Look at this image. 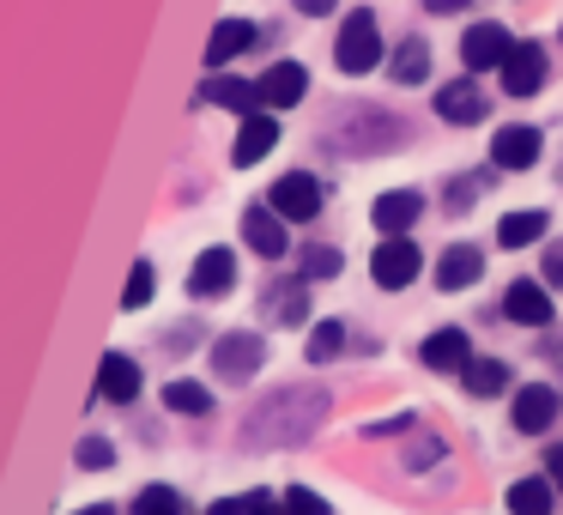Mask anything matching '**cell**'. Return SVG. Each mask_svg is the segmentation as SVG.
<instances>
[{"label":"cell","instance_id":"cell-4","mask_svg":"<svg viewBox=\"0 0 563 515\" xmlns=\"http://www.w3.org/2000/svg\"><path fill=\"white\" fill-rule=\"evenodd\" d=\"M321 200H328V188H321L309 171H291V176H279V183L267 188V207L279 212L285 224H309L321 212Z\"/></svg>","mask_w":563,"mask_h":515},{"label":"cell","instance_id":"cell-15","mask_svg":"<svg viewBox=\"0 0 563 515\" xmlns=\"http://www.w3.org/2000/svg\"><path fill=\"white\" fill-rule=\"evenodd\" d=\"M243 243L255 249V255L279 261L285 249H291V237H285V219H279L273 207H249V212H243Z\"/></svg>","mask_w":563,"mask_h":515},{"label":"cell","instance_id":"cell-1","mask_svg":"<svg viewBox=\"0 0 563 515\" xmlns=\"http://www.w3.org/2000/svg\"><path fill=\"white\" fill-rule=\"evenodd\" d=\"M328 418V394L321 388H273L255 413L243 418V442L249 449H291L309 442Z\"/></svg>","mask_w":563,"mask_h":515},{"label":"cell","instance_id":"cell-20","mask_svg":"<svg viewBox=\"0 0 563 515\" xmlns=\"http://www.w3.org/2000/svg\"><path fill=\"white\" fill-rule=\"evenodd\" d=\"M200 103H219V110H231V116H255L261 110V91L249 86V79H207V86L195 91V110Z\"/></svg>","mask_w":563,"mask_h":515},{"label":"cell","instance_id":"cell-34","mask_svg":"<svg viewBox=\"0 0 563 515\" xmlns=\"http://www.w3.org/2000/svg\"><path fill=\"white\" fill-rule=\"evenodd\" d=\"M279 515H333V509H328V497H316L309 485H291V491H285V509Z\"/></svg>","mask_w":563,"mask_h":515},{"label":"cell","instance_id":"cell-24","mask_svg":"<svg viewBox=\"0 0 563 515\" xmlns=\"http://www.w3.org/2000/svg\"><path fill=\"white\" fill-rule=\"evenodd\" d=\"M466 358H473V352H466V333H461V328H437V333L424 340V364H430V370H461Z\"/></svg>","mask_w":563,"mask_h":515},{"label":"cell","instance_id":"cell-42","mask_svg":"<svg viewBox=\"0 0 563 515\" xmlns=\"http://www.w3.org/2000/svg\"><path fill=\"white\" fill-rule=\"evenodd\" d=\"M267 515H273V509H267Z\"/></svg>","mask_w":563,"mask_h":515},{"label":"cell","instance_id":"cell-22","mask_svg":"<svg viewBox=\"0 0 563 515\" xmlns=\"http://www.w3.org/2000/svg\"><path fill=\"white\" fill-rule=\"evenodd\" d=\"M261 309H267L273 321H285V328H297V321L309 316V285H303V280H279V285H267Z\"/></svg>","mask_w":563,"mask_h":515},{"label":"cell","instance_id":"cell-9","mask_svg":"<svg viewBox=\"0 0 563 515\" xmlns=\"http://www.w3.org/2000/svg\"><path fill=\"white\" fill-rule=\"evenodd\" d=\"M255 91H261V103H273V110H291V103H303V91H309L303 62H273L267 74L255 79Z\"/></svg>","mask_w":563,"mask_h":515},{"label":"cell","instance_id":"cell-7","mask_svg":"<svg viewBox=\"0 0 563 515\" xmlns=\"http://www.w3.org/2000/svg\"><path fill=\"white\" fill-rule=\"evenodd\" d=\"M503 91L509 98H533L539 86H545V50H533V43H509V55H503Z\"/></svg>","mask_w":563,"mask_h":515},{"label":"cell","instance_id":"cell-40","mask_svg":"<svg viewBox=\"0 0 563 515\" xmlns=\"http://www.w3.org/2000/svg\"><path fill=\"white\" fill-rule=\"evenodd\" d=\"M424 7H430V13H437V19H449V13H461L466 0H424Z\"/></svg>","mask_w":563,"mask_h":515},{"label":"cell","instance_id":"cell-17","mask_svg":"<svg viewBox=\"0 0 563 515\" xmlns=\"http://www.w3.org/2000/svg\"><path fill=\"white\" fill-rule=\"evenodd\" d=\"M255 43H261V25H249V19H219V25H212V37H207V67L236 62V55L255 50Z\"/></svg>","mask_w":563,"mask_h":515},{"label":"cell","instance_id":"cell-23","mask_svg":"<svg viewBox=\"0 0 563 515\" xmlns=\"http://www.w3.org/2000/svg\"><path fill=\"white\" fill-rule=\"evenodd\" d=\"M551 509H558L551 479H515L509 485V515H551Z\"/></svg>","mask_w":563,"mask_h":515},{"label":"cell","instance_id":"cell-26","mask_svg":"<svg viewBox=\"0 0 563 515\" xmlns=\"http://www.w3.org/2000/svg\"><path fill=\"white\" fill-rule=\"evenodd\" d=\"M545 231H551L545 212H509V219L497 224V243H503V249H527V243H539Z\"/></svg>","mask_w":563,"mask_h":515},{"label":"cell","instance_id":"cell-36","mask_svg":"<svg viewBox=\"0 0 563 515\" xmlns=\"http://www.w3.org/2000/svg\"><path fill=\"white\" fill-rule=\"evenodd\" d=\"M442 454V442H412V449H406V467H430Z\"/></svg>","mask_w":563,"mask_h":515},{"label":"cell","instance_id":"cell-21","mask_svg":"<svg viewBox=\"0 0 563 515\" xmlns=\"http://www.w3.org/2000/svg\"><path fill=\"white\" fill-rule=\"evenodd\" d=\"M98 394H103V401H115V406L134 401V394H140V364H134V358H128V352L103 358V364H98Z\"/></svg>","mask_w":563,"mask_h":515},{"label":"cell","instance_id":"cell-39","mask_svg":"<svg viewBox=\"0 0 563 515\" xmlns=\"http://www.w3.org/2000/svg\"><path fill=\"white\" fill-rule=\"evenodd\" d=\"M297 13H303V19H321V13H333V0H297Z\"/></svg>","mask_w":563,"mask_h":515},{"label":"cell","instance_id":"cell-32","mask_svg":"<svg viewBox=\"0 0 563 515\" xmlns=\"http://www.w3.org/2000/svg\"><path fill=\"white\" fill-rule=\"evenodd\" d=\"M267 509H273L267 491H243V497H219L207 515H267Z\"/></svg>","mask_w":563,"mask_h":515},{"label":"cell","instance_id":"cell-6","mask_svg":"<svg viewBox=\"0 0 563 515\" xmlns=\"http://www.w3.org/2000/svg\"><path fill=\"white\" fill-rule=\"evenodd\" d=\"M369 273H376L382 292H406V285L418 280V243H406V237H388V243L369 255Z\"/></svg>","mask_w":563,"mask_h":515},{"label":"cell","instance_id":"cell-37","mask_svg":"<svg viewBox=\"0 0 563 515\" xmlns=\"http://www.w3.org/2000/svg\"><path fill=\"white\" fill-rule=\"evenodd\" d=\"M545 479H551V485H563V442H551V449H545Z\"/></svg>","mask_w":563,"mask_h":515},{"label":"cell","instance_id":"cell-14","mask_svg":"<svg viewBox=\"0 0 563 515\" xmlns=\"http://www.w3.org/2000/svg\"><path fill=\"white\" fill-rule=\"evenodd\" d=\"M503 316L521 321V328H545L551 321V292L539 280H515L509 292H503Z\"/></svg>","mask_w":563,"mask_h":515},{"label":"cell","instance_id":"cell-2","mask_svg":"<svg viewBox=\"0 0 563 515\" xmlns=\"http://www.w3.org/2000/svg\"><path fill=\"white\" fill-rule=\"evenodd\" d=\"M406 134H412V128L388 110H345L328 140H333V152H400Z\"/></svg>","mask_w":563,"mask_h":515},{"label":"cell","instance_id":"cell-10","mask_svg":"<svg viewBox=\"0 0 563 515\" xmlns=\"http://www.w3.org/2000/svg\"><path fill=\"white\" fill-rule=\"evenodd\" d=\"M539 128H497V140H490V164L497 171H533L539 164Z\"/></svg>","mask_w":563,"mask_h":515},{"label":"cell","instance_id":"cell-18","mask_svg":"<svg viewBox=\"0 0 563 515\" xmlns=\"http://www.w3.org/2000/svg\"><path fill=\"white\" fill-rule=\"evenodd\" d=\"M273 146H279V122L255 110V116H243V128H236V146H231V158L249 171V164H261Z\"/></svg>","mask_w":563,"mask_h":515},{"label":"cell","instance_id":"cell-16","mask_svg":"<svg viewBox=\"0 0 563 515\" xmlns=\"http://www.w3.org/2000/svg\"><path fill=\"white\" fill-rule=\"evenodd\" d=\"M558 388H515V430L521 437H539V430H551V418H558Z\"/></svg>","mask_w":563,"mask_h":515},{"label":"cell","instance_id":"cell-11","mask_svg":"<svg viewBox=\"0 0 563 515\" xmlns=\"http://www.w3.org/2000/svg\"><path fill=\"white\" fill-rule=\"evenodd\" d=\"M503 55H509V31L503 25H473L466 31V43H461V62H466V74H490V67H503Z\"/></svg>","mask_w":563,"mask_h":515},{"label":"cell","instance_id":"cell-38","mask_svg":"<svg viewBox=\"0 0 563 515\" xmlns=\"http://www.w3.org/2000/svg\"><path fill=\"white\" fill-rule=\"evenodd\" d=\"M545 280H551V285H563V243H551V249H545Z\"/></svg>","mask_w":563,"mask_h":515},{"label":"cell","instance_id":"cell-29","mask_svg":"<svg viewBox=\"0 0 563 515\" xmlns=\"http://www.w3.org/2000/svg\"><path fill=\"white\" fill-rule=\"evenodd\" d=\"M164 406H170V413H183V418H207L212 413V394L200 388V382H170V388H164Z\"/></svg>","mask_w":563,"mask_h":515},{"label":"cell","instance_id":"cell-8","mask_svg":"<svg viewBox=\"0 0 563 515\" xmlns=\"http://www.w3.org/2000/svg\"><path fill=\"white\" fill-rule=\"evenodd\" d=\"M437 116H442V122H454V128H473V122H485V116H490V98L473 86V79H449V86L437 91Z\"/></svg>","mask_w":563,"mask_h":515},{"label":"cell","instance_id":"cell-33","mask_svg":"<svg viewBox=\"0 0 563 515\" xmlns=\"http://www.w3.org/2000/svg\"><path fill=\"white\" fill-rule=\"evenodd\" d=\"M74 461L86 467V473H98V467H110L115 461V449H110V437H79V449H74Z\"/></svg>","mask_w":563,"mask_h":515},{"label":"cell","instance_id":"cell-25","mask_svg":"<svg viewBox=\"0 0 563 515\" xmlns=\"http://www.w3.org/2000/svg\"><path fill=\"white\" fill-rule=\"evenodd\" d=\"M461 376H466V388H473L478 401H490V394L509 388V364H497V358H466Z\"/></svg>","mask_w":563,"mask_h":515},{"label":"cell","instance_id":"cell-35","mask_svg":"<svg viewBox=\"0 0 563 515\" xmlns=\"http://www.w3.org/2000/svg\"><path fill=\"white\" fill-rule=\"evenodd\" d=\"M340 273V249H309L303 255V280H333Z\"/></svg>","mask_w":563,"mask_h":515},{"label":"cell","instance_id":"cell-30","mask_svg":"<svg viewBox=\"0 0 563 515\" xmlns=\"http://www.w3.org/2000/svg\"><path fill=\"white\" fill-rule=\"evenodd\" d=\"M134 515H195V509H188V503L176 497L170 485H146V491L134 497Z\"/></svg>","mask_w":563,"mask_h":515},{"label":"cell","instance_id":"cell-19","mask_svg":"<svg viewBox=\"0 0 563 515\" xmlns=\"http://www.w3.org/2000/svg\"><path fill=\"white\" fill-rule=\"evenodd\" d=\"M478 273H485V249L454 243L449 255H442V267H437V285L442 292H466V285H478Z\"/></svg>","mask_w":563,"mask_h":515},{"label":"cell","instance_id":"cell-27","mask_svg":"<svg viewBox=\"0 0 563 515\" xmlns=\"http://www.w3.org/2000/svg\"><path fill=\"white\" fill-rule=\"evenodd\" d=\"M340 352H345V321H316V328H309L303 358H309V364H333Z\"/></svg>","mask_w":563,"mask_h":515},{"label":"cell","instance_id":"cell-13","mask_svg":"<svg viewBox=\"0 0 563 515\" xmlns=\"http://www.w3.org/2000/svg\"><path fill=\"white\" fill-rule=\"evenodd\" d=\"M236 285V255L231 249H207V255L188 267V292L195 297H224Z\"/></svg>","mask_w":563,"mask_h":515},{"label":"cell","instance_id":"cell-28","mask_svg":"<svg viewBox=\"0 0 563 515\" xmlns=\"http://www.w3.org/2000/svg\"><path fill=\"white\" fill-rule=\"evenodd\" d=\"M388 74H394V79H400V86H418V79H424V74H430V50H424V43H418V37H406V43H400V50H394V62H388Z\"/></svg>","mask_w":563,"mask_h":515},{"label":"cell","instance_id":"cell-41","mask_svg":"<svg viewBox=\"0 0 563 515\" xmlns=\"http://www.w3.org/2000/svg\"><path fill=\"white\" fill-rule=\"evenodd\" d=\"M79 515H110V509H79Z\"/></svg>","mask_w":563,"mask_h":515},{"label":"cell","instance_id":"cell-31","mask_svg":"<svg viewBox=\"0 0 563 515\" xmlns=\"http://www.w3.org/2000/svg\"><path fill=\"white\" fill-rule=\"evenodd\" d=\"M152 292H158V273H152V261H134V273H128V292H122V309H146Z\"/></svg>","mask_w":563,"mask_h":515},{"label":"cell","instance_id":"cell-3","mask_svg":"<svg viewBox=\"0 0 563 515\" xmlns=\"http://www.w3.org/2000/svg\"><path fill=\"white\" fill-rule=\"evenodd\" d=\"M333 62H340V74H369V67L382 62V25H376V13H369V7L345 13L340 43H333Z\"/></svg>","mask_w":563,"mask_h":515},{"label":"cell","instance_id":"cell-12","mask_svg":"<svg viewBox=\"0 0 563 515\" xmlns=\"http://www.w3.org/2000/svg\"><path fill=\"white\" fill-rule=\"evenodd\" d=\"M418 212H424V200H418V188H388V195L369 207V219H376L382 237H406L418 224Z\"/></svg>","mask_w":563,"mask_h":515},{"label":"cell","instance_id":"cell-5","mask_svg":"<svg viewBox=\"0 0 563 515\" xmlns=\"http://www.w3.org/2000/svg\"><path fill=\"white\" fill-rule=\"evenodd\" d=\"M267 364V340H261V333H219V340H212V370H219L224 382H249L255 376V370Z\"/></svg>","mask_w":563,"mask_h":515}]
</instances>
